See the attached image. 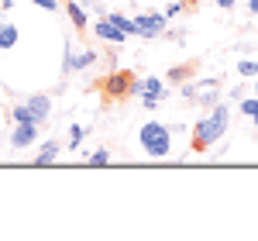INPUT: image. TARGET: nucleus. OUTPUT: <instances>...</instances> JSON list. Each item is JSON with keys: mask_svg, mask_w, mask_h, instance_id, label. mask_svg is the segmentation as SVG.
Masks as SVG:
<instances>
[{"mask_svg": "<svg viewBox=\"0 0 258 241\" xmlns=\"http://www.w3.org/2000/svg\"><path fill=\"white\" fill-rule=\"evenodd\" d=\"M248 11H251V14L258 18V0H248Z\"/></svg>", "mask_w": 258, "mask_h": 241, "instance_id": "b1692460", "label": "nucleus"}, {"mask_svg": "<svg viewBox=\"0 0 258 241\" xmlns=\"http://www.w3.org/2000/svg\"><path fill=\"white\" fill-rule=\"evenodd\" d=\"M138 38H162L165 35V14H138Z\"/></svg>", "mask_w": 258, "mask_h": 241, "instance_id": "423d86ee", "label": "nucleus"}, {"mask_svg": "<svg viewBox=\"0 0 258 241\" xmlns=\"http://www.w3.org/2000/svg\"><path fill=\"white\" fill-rule=\"evenodd\" d=\"M107 18L114 21V24H117L120 31H127V35H131V38H135V35H138V21H135V18H127V14H107Z\"/></svg>", "mask_w": 258, "mask_h": 241, "instance_id": "4468645a", "label": "nucleus"}, {"mask_svg": "<svg viewBox=\"0 0 258 241\" xmlns=\"http://www.w3.org/2000/svg\"><path fill=\"white\" fill-rule=\"evenodd\" d=\"M197 62H182V66H172L169 73H165V80H172V83H186V80H193L197 76Z\"/></svg>", "mask_w": 258, "mask_h": 241, "instance_id": "9b49d317", "label": "nucleus"}, {"mask_svg": "<svg viewBox=\"0 0 258 241\" xmlns=\"http://www.w3.org/2000/svg\"><path fill=\"white\" fill-rule=\"evenodd\" d=\"M18 28H14V24H0V48H4V52H7V48H14V45H18Z\"/></svg>", "mask_w": 258, "mask_h": 241, "instance_id": "ddd939ff", "label": "nucleus"}, {"mask_svg": "<svg viewBox=\"0 0 258 241\" xmlns=\"http://www.w3.org/2000/svg\"><path fill=\"white\" fill-rule=\"evenodd\" d=\"M100 90H103L107 100H124L127 93H135V73L117 69V73H110V76L100 80Z\"/></svg>", "mask_w": 258, "mask_h": 241, "instance_id": "20e7f679", "label": "nucleus"}, {"mask_svg": "<svg viewBox=\"0 0 258 241\" xmlns=\"http://www.w3.org/2000/svg\"><path fill=\"white\" fill-rule=\"evenodd\" d=\"M83 138H86V128H83V124H73V128H69V148H80Z\"/></svg>", "mask_w": 258, "mask_h": 241, "instance_id": "f3484780", "label": "nucleus"}, {"mask_svg": "<svg viewBox=\"0 0 258 241\" xmlns=\"http://www.w3.org/2000/svg\"><path fill=\"white\" fill-rule=\"evenodd\" d=\"M241 114L251 117V120H255V128H258V97H244V100H241Z\"/></svg>", "mask_w": 258, "mask_h": 241, "instance_id": "2eb2a0df", "label": "nucleus"}, {"mask_svg": "<svg viewBox=\"0 0 258 241\" xmlns=\"http://www.w3.org/2000/svg\"><path fill=\"white\" fill-rule=\"evenodd\" d=\"M251 83H255V97H258V80H251Z\"/></svg>", "mask_w": 258, "mask_h": 241, "instance_id": "393cba45", "label": "nucleus"}, {"mask_svg": "<svg viewBox=\"0 0 258 241\" xmlns=\"http://www.w3.org/2000/svg\"><path fill=\"white\" fill-rule=\"evenodd\" d=\"M244 97H248V86H244V83H241V86H234V90H231V100H244Z\"/></svg>", "mask_w": 258, "mask_h": 241, "instance_id": "4be33fe9", "label": "nucleus"}, {"mask_svg": "<svg viewBox=\"0 0 258 241\" xmlns=\"http://www.w3.org/2000/svg\"><path fill=\"white\" fill-rule=\"evenodd\" d=\"M197 90H200V83H182V97H186V100H193Z\"/></svg>", "mask_w": 258, "mask_h": 241, "instance_id": "6ab92c4d", "label": "nucleus"}, {"mask_svg": "<svg viewBox=\"0 0 258 241\" xmlns=\"http://www.w3.org/2000/svg\"><path fill=\"white\" fill-rule=\"evenodd\" d=\"M238 73L244 76V80H258V62L255 59H241L238 62Z\"/></svg>", "mask_w": 258, "mask_h": 241, "instance_id": "dca6fc26", "label": "nucleus"}, {"mask_svg": "<svg viewBox=\"0 0 258 241\" xmlns=\"http://www.w3.org/2000/svg\"><path fill=\"white\" fill-rule=\"evenodd\" d=\"M135 93L141 97V103H145L148 110H155L159 100L169 93V90H165V83H162L159 76H145V80H135Z\"/></svg>", "mask_w": 258, "mask_h": 241, "instance_id": "39448f33", "label": "nucleus"}, {"mask_svg": "<svg viewBox=\"0 0 258 241\" xmlns=\"http://www.w3.org/2000/svg\"><path fill=\"white\" fill-rule=\"evenodd\" d=\"M86 162L97 165V169H100V165H110V152H107V148H97V152H90V159H86Z\"/></svg>", "mask_w": 258, "mask_h": 241, "instance_id": "a211bd4d", "label": "nucleus"}, {"mask_svg": "<svg viewBox=\"0 0 258 241\" xmlns=\"http://www.w3.org/2000/svg\"><path fill=\"white\" fill-rule=\"evenodd\" d=\"M138 141H141V148H145V155L165 159V155L172 152V128L162 124V120H148V124H141Z\"/></svg>", "mask_w": 258, "mask_h": 241, "instance_id": "f03ea898", "label": "nucleus"}, {"mask_svg": "<svg viewBox=\"0 0 258 241\" xmlns=\"http://www.w3.org/2000/svg\"><path fill=\"white\" fill-rule=\"evenodd\" d=\"M38 128L35 120H24V124H14V131H11V148H31L35 138H38Z\"/></svg>", "mask_w": 258, "mask_h": 241, "instance_id": "0eeeda50", "label": "nucleus"}, {"mask_svg": "<svg viewBox=\"0 0 258 241\" xmlns=\"http://www.w3.org/2000/svg\"><path fill=\"white\" fill-rule=\"evenodd\" d=\"M186 11V4H169V11H165V18H179Z\"/></svg>", "mask_w": 258, "mask_h": 241, "instance_id": "412c9836", "label": "nucleus"}, {"mask_svg": "<svg viewBox=\"0 0 258 241\" xmlns=\"http://www.w3.org/2000/svg\"><path fill=\"white\" fill-rule=\"evenodd\" d=\"M93 31H97V38L110 41V45H120L124 38H131V35H127V31H120V28H117L110 18H100L97 24H93Z\"/></svg>", "mask_w": 258, "mask_h": 241, "instance_id": "6e6552de", "label": "nucleus"}, {"mask_svg": "<svg viewBox=\"0 0 258 241\" xmlns=\"http://www.w3.org/2000/svg\"><path fill=\"white\" fill-rule=\"evenodd\" d=\"M66 14H69V21L76 24V31H86V28H90V18H86V11H83L76 0H66Z\"/></svg>", "mask_w": 258, "mask_h": 241, "instance_id": "f8f14e48", "label": "nucleus"}, {"mask_svg": "<svg viewBox=\"0 0 258 241\" xmlns=\"http://www.w3.org/2000/svg\"><path fill=\"white\" fill-rule=\"evenodd\" d=\"M48 114H52V97H48V93H35V97H28V100L21 103V107L11 110V120H14V124H24V120L41 124Z\"/></svg>", "mask_w": 258, "mask_h": 241, "instance_id": "7ed1b4c3", "label": "nucleus"}, {"mask_svg": "<svg viewBox=\"0 0 258 241\" xmlns=\"http://www.w3.org/2000/svg\"><path fill=\"white\" fill-rule=\"evenodd\" d=\"M35 7H41V11H59V0H31Z\"/></svg>", "mask_w": 258, "mask_h": 241, "instance_id": "aec40b11", "label": "nucleus"}, {"mask_svg": "<svg viewBox=\"0 0 258 241\" xmlns=\"http://www.w3.org/2000/svg\"><path fill=\"white\" fill-rule=\"evenodd\" d=\"M255 138H258V135H255Z\"/></svg>", "mask_w": 258, "mask_h": 241, "instance_id": "a878e982", "label": "nucleus"}, {"mask_svg": "<svg viewBox=\"0 0 258 241\" xmlns=\"http://www.w3.org/2000/svg\"><path fill=\"white\" fill-rule=\"evenodd\" d=\"M227 120H231V110H227V103H214V110L193 124V138H189V148H193V152H207V148H214V145H217V141L227 135Z\"/></svg>", "mask_w": 258, "mask_h": 241, "instance_id": "f257e3e1", "label": "nucleus"}, {"mask_svg": "<svg viewBox=\"0 0 258 241\" xmlns=\"http://www.w3.org/2000/svg\"><path fill=\"white\" fill-rule=\"evenodd\" d=\"M234 4H238V0H217V7H220V11H231Z\"/></svg>", "mask_w": 258, "mask_h": 241, "instance_id": "5701e85b", "label": "nucleus"}, {"mask_svg": "<svg viewBox=\"0 0 258 241\" xmlns=\"http://www.w3.org/2000/svg\"><path fill=\"white\" fill-rule=\"evenodd\" d=\"M100 55L93 52V48H86V52H80V55H73V59H62V69L66 73H80V69H86V66H93Z\"/></svg>", "mask_w": 258, "mask_h": 241, "instance_id": "1a4fd4ad", "label": "nucleus"}, {"mask_svg": "<svg viewBox=\"0 0 258 241\" xmlns=\"http://www.w3.org/2000/svg\"><path fill=\"white\" fill-rule=\"evenodd\" d=\"M59 152H62V141H45L38 152H35V165H52V162L59 159Z\"/></svg>", "mask_w": 258, "mask_h": 241, "instance_id": "9d476101", "label": "nucleus"}]
</instances>
